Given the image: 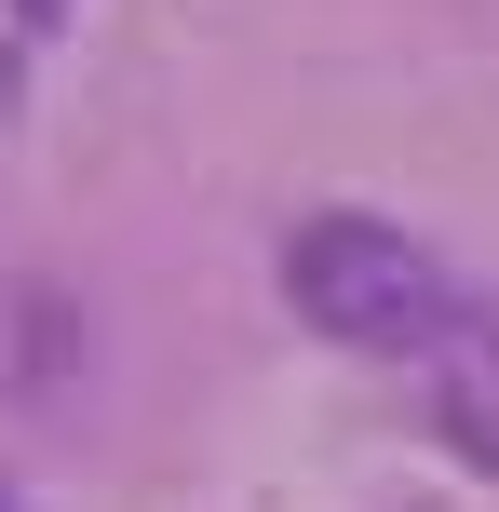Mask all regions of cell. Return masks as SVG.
Returning <instances> with one entry per match:
<instances>
[{"mask_svg":"<svg viewBox=\"0 0 499 512\" xmlns=\"http://www.w3.org/2000/svg\"><path fill=\"white\" fill-rule=\"evenodd\" d=\"M446 445L473 472H499V324L486 310H459V337H446Z\"/></svg>","mask_w":499,"mask_h":512,"instance_id":"3","label":"cell"},{"mask_svg":"<svg viewBox=\"0 0 499 512\" xmlns=\"http://www.w3.org/2000/svg\"><path fill=\"white\" fill-rule=\"evenodd\" d=\"M81 364V310L54 297V283H14L0 297V391H27V405H54Z\"/></svg>","mask_w":499,"mask_h":512,"instance_id":"2","label":"cell"},{"mask_svg":"<svg viewBox=\"0 0 499 512\" xmlns=\"http://www.w3.org/2000/svg\"><path fill=\"white\" fill-rule=\"evenodd\" d=\"M284 297L351 351H446L459 337V283L432 270V243H405L392 216H311L284 243Z\"/></svg>","mask_w":499,"mask_h":512,"instance_id":"1","label":"cell"},{"mask_svg":"<svg viewBox=\"0 0 499 512\" xmlns=\"http://www.w3.org/2000/svg\"><path fill=\"white\" fill-rule=\"evenodd\" d=\"M14 14H27V27H54V14H68V0H14Z\"/></svg>","mask_w":499,"mask_h":512,"instance_id":"4","label":"cell"}]
</instances>
